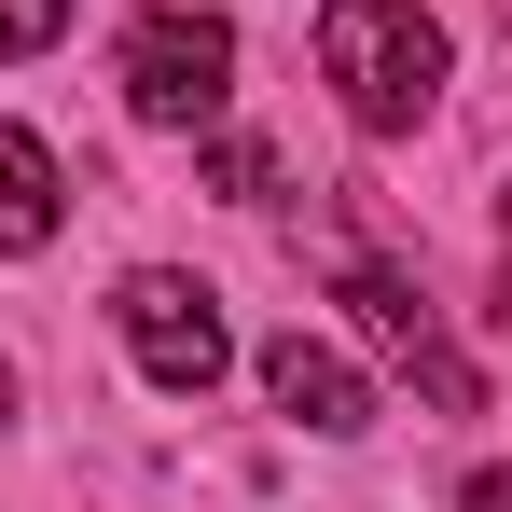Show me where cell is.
<instances>
[{"instance_id": "1", "label": "cell", "mask_w": 512, "mask_h": 512, "mask_svg": "<svg viewBox=\"0 0 512 512\" xmlns=\"http://www.w3.org/2000/svg\"><path fill=\"white\" fill-rule=\"evenodd\" d=\"M443 70L457 56H443V28H429L416 0H319V84L346 97L360 139H416Z\"/></svg>"}, {"instance_id": "2", "label": "cell", "mask_w": 512, "mask_h": 512, "mask_svg": "<svg viewBox=\"0 0 512 512\" xmlns=\"http://www.w3.org/2000/svg\"><path fill=\"white\" fill-rule=\"evenodd\" d=\"M111 333H125V360H139L167 402H208V388H222V360H236L222 291H208V277H180V263H139V277L111 291Z\"/></svg>"}, {"instance_id": "3", "label": "cell", "mask_w": 512, "mask_h": 512, "mask_svg": "<svg viewBox=\"0 0 512 512\" xmlns=\"http://www.w3.org/2000/svg\"><path fill=\"white\" fill-rule=\"evenodd\" d=\"M222 97H236V28L222 14H139L125 28V111L139 125H167V139H194V125H222Z\"/></svg>"}, {"instance_id": "4", "label": "cell", "mask_w": 512, "mask_h": 512, "mask_svg": "<svg viewBox=\"0 0 512 512\" xmlns=\"http://www.w3.org/2000/svg\"><path fill=\"white\" fill-rule=\"evenodd\" d=\"M263 402H277L291 429H319V443H360V429H374L360 360H333L319 333H277V346H263Z\"/></svg>"}, {"instance_id": "5", "label": "cell", "mask_w": 512, "mask_h": 512, "mask_svg": "<svg viewBox=\"0 0 512 512\" xmlns=\"http://www.w3.org/2000/svg\"><path fill=\"white\" fill-rule=\"evenodd\" d=\"M56 208H70V180H56V153L0 111V250H56Z\"/></svg>"}, {"instance_id": "6", "label": "cell", "mask_w": 512, "mask_h": 512, "mask_svg": "<svg viewBox=\"0 0 512 512\" xmlns=\"http://www.w3.org/2000/svg\"><path fill=\"white\" fill-rule=\"evenodd\" d=\"M42 42H70V0H0V70L42 56Z\"/></svg>"}, {"instance_id": "7", "label": "cell", "mask_w": 512, "mask_h": 512, "mask_svg": "<svg viewBox=\"0 0 512 512\" xmlns=\"http://www.w3.org/2000/svg\"><path fill=\"white\" fill-rule=\"evenodd\" d=\"M208 180H222V194H277V153H263V139H222Z\"/></svg>"}, {"instance_id": "8", "label": "cell", "mask_w": 512, "mask_h": 512, "mask_svg": "<svg viewBox=\"0 0 512 512\" xmlns=\"http://www.w3.org/2000/svg\"><path fill=\"white\" fill-rule=\"evenodd\" d=\"M457 512H512V457H499V471H471V485H457Z\"/></svg>"}, {"instance_id": "9", "label": "cell", "mask_w": 512, "mask_h": 512, "mask_svg": "<svg viewBox=\"0 0 512 512\" xmlns=\"http://www.w3.org/2000/svg\"><path fill=\"white\" fill-rule=\"evenodd\" d=\"M499 291H512V180H499Z\"/></svg>"}, {"instance_id": "10", "label": "cell", "mask_w": 512, "mask_h": 512, "mask_svg": "<svg viewBox=\"0 0 512 512\" xmlns=\"http://www.w3.org/2000/svg\"><path fill=\"white\" fill-rule=\"evenodd\" d=\"M0 416H14V360H0Z\"/></svg>"}]
</instances>
